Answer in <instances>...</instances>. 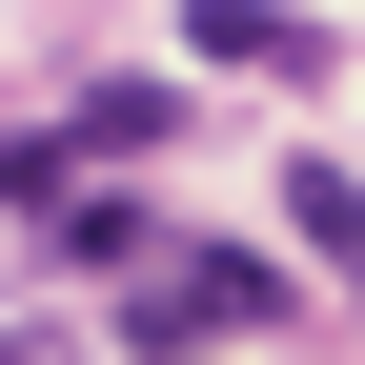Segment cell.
<instances>
[{"instance_id": "cell-1", "label": "cell", "mask_w": 365, "mask_h": 365, "mask_svg": "<svg viewBox=\"0 0 365 365\" xmlns=\"http://www.w3.org/2000/svg\"><path fill=\"white\" fill-rule=\"evenodd\" d=\"M244 325H284V264H264V244H163L143 304H122V345H163V365H203V345H244Z\"/></svg>"}, {"instance_id": "cell-2", "label": "cell", "mask_w": 365, "mask_h": 365, "mask_svg": "<svg viewBox=\"0 0 365 365\" xmlns=\"http://www.w3.org/2000/svg\"><path fill=\"white\" fill-rule=\"evenodd\" d=\"M182 41H203L223 81H304L325 61V21H284V0H182Z\"/></svg>"}, {"instance_id": "cell-3", "label": "cell", "mask_w": 365, "mask_h": 365, "mask_svg": "<svg viewBox=\"0 0 365 365\" xmlns=\"http://www.w3.org/2000/svg\"><path fill=\"white\" fill-rule=\"evenodd\" d=\"M284 223L345 264V304H365V182H345V163H304V182H284Z\"/></svg>"}, {"instance_id": "cell-4", "label": "cell", "mask_w": 365, "mask_h": 365, "mask_svg": "<svg viewBox=\"0 0 365 365\" xmlns=\"http://www.w3.org/2000/svg\"><path fill=\"white\" fill-rule=\"evenodd\" d=\"M81 143H102V163H143V143H182V81H102V102H81Z\"/></svg>"}]
</instances>
